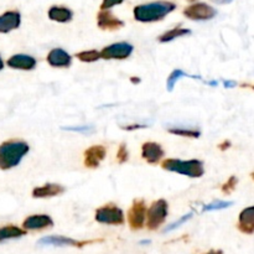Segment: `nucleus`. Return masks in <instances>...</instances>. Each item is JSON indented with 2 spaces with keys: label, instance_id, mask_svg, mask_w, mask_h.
<instances>
[{
  "label": "nucleus",
  "instance_id": "30",
  "mask_svg": "<svg viewBox=\"0 0 254 254\" xmlns=\"http://www.w3.org/2000/svg\"><path fill=\"white\" fill-rule=\"evenodd\" d=\"M123 1L124 0H103V2H102V5H101V9L108 10V9H111V7L116 6V5L122 4Z\"/></svg>",
  "mask_w": 254,
  "mask_h": 254
},
{
  "label": "nucleus",
  "instance_id": "37",
  "mask_svg": "<svg viewBox=\"0 0 254 254\" xmlns=\"http://www.w3.org/2000/svg\"><path fill=\"white\" fill-rule=\"evenodd\" d=\"M131 82H133V83H139V82H140V79L136 78V77H131Z\"/></svg>",
  "mask_w": 254,
  "mask_h": 254
},
{
  "label": "nucleus",
  "instance_id": "29",
  "mask_svg": "<svg viewBox=\"0 0 254 254\" xmlns=\"http://www.w3.org/2000/svg\"><path fill=\"white\" fill-rule=\"evenodd\" d=\"M62 129L69 131H82V133H92V131H94L92 127H64Z\"/></svg>",
  "mask_w": 254,
  "mask_h": 254
},
{
  "label": "nucleus",
  "instance_id": "35",
  "mask_svg": "<svg viewBox=\"0 0 254 254\" xmlns=\"http://www.w3.org/2000/svg\"><path fill=\"white\" fill-rule=\"evenodd\" d=\"M206 254H223V253L221 252V251H210V252Z\"/></svg>",
  "mask_w": 254,
  "mask_h": 254
},
{
  "label": "nucleus",
  "instance_id": "13",
  "mask_svg": "<svg viewBox=\"0 0 254 254\" xmlns=\"http://www.w3.org/2000/svg\"><path fill=\"white\" fill-rule=\"evenodd\" d=\"M97 22L102 30H109V31L119 30L124 26V22L121 19L116 17L111 11H107V10H102L99 12L97 16Z\"/></svg>",
  "mask_w": 254,
  "mask_h": 254
},
{
  "label": "nucleus",
  "instance_id": "33",
  "mask_svg": "<svg viewBox=\"0 0 254 254\" xmlns=\"http://www.w3.org/2000/svg\"><path fill=\"white\" fill-rule=\"evenodd\" d=\"M231 146V141H228V140H225L223 141V143H221L220 145H218V148H220V150H227L228 148H230Z\"/></svg>",
  "mask_w": 254,
  "mask_h": 254
},
{
  "label": "nucleus",
  "instance_id": "1",
  "mask_svg": "<svg viewBox=\"0 0 254 254\" xmlns=\"http://www.w3.org/2000/svg\"><path fill=\"white\" fill-rule=\"evenodd\" d=\"M29 145L25 141L10 140L0 145V168L7 170L19 165L25 155L29 153Z\"/></svg>",
  "mask_w": 254,
  "mask_h": 254
},
{
  "label": "nucleus",
  "instance_id": "38",
  "mask_svg": "<svg viewBox=\"0 0 254 254\" xmlns=\"http://www.w3.org/2000/svg\"><path fill=\"white\" fill-rule=\"evenodd\" d=\"M2 68H4V62H2L1 57H0V71H1Z\"/></svg>",
  "mask_w": 254,
  "mask_h": 254
},
{
  "label": "nucleus",
  "instance_id": "18",
  "mask_svg": "<svg viewBox=\"0 0 254 254\" xmlns=\"http://www.w3.org/2000/svg\"><path fill=\"white\" fill-rule=\"evenodd\" d=\"M64 192V188L57 184H46L44 186H37L32 190V196L35 198H46L61 195Z\"/></svg>",
  "mask_w": 254,
  "mask_h": 254
},
{
  "label": "nucleus",
  "instance_id": "23",
  "mask_svg": "<svg viewBox=\"0 0 254 254\" xmlns=\"http://www.w3.org/2000/svg\"><path fill=\"white\" fill-rule=\"evenodd\" d=\"M183 77H192L193 79H201L200 76H190V74H188L186 72H184L183 69L178 68V69H174L173 72H171V74L169 76L168 81H166V87H168V91L171 92L174 89V87H175L176 82L180 81Z\"/></svg>",
  "mask_w": 254,
  "mask_h": 254
},
{
  "label": "nucleus",
  "instance_id": "10",
  "mask_svg": "<svg viewBox=\"0 0 254 254\" xmlns=\"http://www.w3.org/2000/svg\"><path fill=\"white\" fill-rule=\"evenodd\" d=\"M107 150L103 145H93L84 151V166L89 169H97L104 160Z\"/></svg>",
  "mask_w": 254,
  "mask_h": 254
},
{
  "label": "nucleus",
  "instance_id": "25",
  "mask_svg": "<svg viewBox=\"0 0 254 254\" xmlns=\"http://www.w3.org/2000/svg\"><path fill=\"white\" fill-rule=\"evenodd\" d=\"M233 201H215L212 203H208V205L203 206L202 212H210V211H220V210H225V208L231 207L233 205Z\"/></svg>",
  "mask_w": 254,
  "mask_h": 254
},
{
  "label": "nucleus",
  "instance_id": "24",
  "mask_svg": "<svg viewBox=\"0 0 254 254\" xmlns=\"http://www.w3.org/2000/svg\"><path fill=\"white\" fill-rule=\"evenodd\" d=\"M76 57L82 62H96L99 59H102L101 52L96 51V50H89V51H82L76 54Z\"/></svg>",
  "mask_w": 254,
  "mask_h": 254
},
{
  "label": "nucleus",
  "instance_id": "31",
  "mask_svg": "<svg viewBox=\"0 0 254 254\" xmlns=\"http://www.w3.org/2000/svg\"><path fill=\"white\" fill-rule=\"evenodd\" d=\"M146 126H144V124H134V126H127V127H123V129H126V130H134V129H141V128H145Z\"/></svg>",
  "mask_w": 254,
  "mask_h": 254
},
{
  "label": "nucleus",
  "instance_id": "12",
  "mask_svg": "<svg viewBox=\"0 0 254 254\" xmlns=\"http://www.w3.org/2000/svg\"><path fill=\"white\" fill-rule=\"evenodd\" d=\"M47 62L50 66L59 67V68H67L71 66L72 57L68 52L62 49H52L47 55Z\"/></svg>",
  "mask_w": 254,
  "mask_h": 254
},
{
  "label": "nucleus",
  "instance_id": "9",
  "mask_svg": "<svg viewBox=\"0 0 254 254\" xmlns=\"http://www.w3.org/2000/svg\"><path fill=\"white\" fill-rule=\"evenodd\" d=\"M97 242V241H79L72 240V238L64 237V236H50V237H44L37 242V246H41V247H46V246H55V247H78L82 248L84 246L89 245V243Z\"/></svg>",
  "mask_w": 254,
  "mask_h": 254
},
{
  "label": "nucleus",
  "instance_id": "4",
  "mask_svg": "<svg viewBox=\"0 0 254 254\" xmlns=\"http://www.w3.org/2000/svg\"><path fill=\"white\" fill-rule=\"evenodd\" d=\"M168 202L165 200H158L151 203L146 212V227L155 231L165 222L168 217Z\"/></svg>",
  "mask_w": 254,
  "mask_h": 254
},
{
  "label": "nucleus",
  "instance_id": "2",
  "mask_svg": "<svg viewBox=\"0 0 254 254\" xmlns=\"http://www.w3.org/2000/svg\"><path fill=\"white\" fill-rule=\"evenodd\" d=\"M175 4L169 1H156L139 5L134 9V17L140 22H153L163 20L166 15L175 10Z\"/></svg>",
  "mask_w": 254,
  "mask_h": 254
},
{
  "label": "nucleus",
  "instance_id": "17",
  "mask_svg": "<svg viewBox=\"0 0 254 254\" xmlns=\"http://www.w3.org/2000/svg\"><path fill=\"white\" fill-rule=\"evenodd\" d=\"M21 22V16L17 11H6L0 15V32L6 34L17 29Z\"/></svg>",
  "mask_w": 254,
  "mask_h": 254
},
{
  "label": "nucleus",
  "instance_id": "5",
  "mask_svg": "<svg viewBox=\"0 0 254 254\" xmlns=\"http://www.w3.org/2000/svg\"><path fill=\"white\" fill-rule=\"evenodd\" d=\"M96 221L103 225L119 226L124 223L123 211L114 203L102 206L96 211Z\"/></svg>",
  "mask_w": 254,
  "mask_h": 254
},
{
  "label": "nucleus",
  "instance_id": "8",
  "mask_svg": "<svg viewBox=\"0 0 254 254\" xmlns=\"http://www.w3.org/2000/svg\"><path fill=\"white\" fill-rule=\"evenodd\" d=\"M184 15L186 17L191 20H211L217 15V11L213 9L212 6L207 4H203V2H197V4H193L191 6L186 7L184 10Z\"/></svg>",
  "mask_w": 254,
  "mask_h": 254
},
{
  "label": "nucleus",
  "instance_id": "27",
  "mask_svg": "<svg viewBox=\"0 0 254 254\" xmlns=\"http://www.w3.org/2000/svg\"><path fill=\"white\" fill-rule=\"evenodd\" d=\"M191 217H192V212L188 213V215H184L183 217L179 218L178 221H175V222L171 223L170 226H168V227H166L165 230H164V233H168V232H171V231L176 230V228H179V227H180V226H183L185 222H188L189 220H191Z\"/></svg>",
  "mask_w": 254,
  "mask_h": 254
},
{
  "label": "nucleus",
  "instance_id": "26",
  "mask_svg": "<svg viewBox=\"0 0 254 254\" xmlns=\"http://www.w3.org/2000/svg\"><path fill=\"white\" fill-rule=\"evenodd\" d=\"M237 184H238V179L236 178V176H231L230 179L227 180V183H225L222 185V192L225 193V195H230V193H232L233 191H235V189L237 188Z\"/></svg>",
  "mask_w": 254,
  "mask_h": 254
},
{
  "label": "nucleus",
  "instance_id": "34",
  "mask_svg": "<svg viewBox=\"0 0 254 254\" xmlns=\"http://www.w3.org/2000/svg\"><path fill=\"white\" fill-rule=\"evenodd\" d=\"M212 1L217 2V4H230V2H232L233 0H212Z\"/></svg>",
  "mask_w": 254,
  "mask_h": 254
},
{
  "label": "nucleus",
  "instance_id": "28",
  "mask_svg": "<svg viewBox=\"0 0 254 254\" xmlns=\"http://www.w3.org/2000/svg\"><path fill=\"white\" fill-rule=\"evenodd\" d=\"M129 159V153L128 150H127V146L126 144H121L118 148V153H117V160H118V163L123 164L126 163V161H128Z\"/></svg>",
  "mask_w": 254,
  "mask_h": 254
},
{
  "label": "nucleus",
  "instance_id": "19",
  "mask_svg": "<svg viewBox=\"0 0 254 254\" xmlns=\"http://www.w3.org/2000/svg\"><path fill=\"white\" fill-rule=\"evenodd\" d=\"M49 17L57 22H68L73 17V12L64 6H52L49 10Z\"/></svg>",
  "mask_w": 254,
  "mask_h": 254
},
{
  "label": "nucleus",
  "instance_id": "11",
  "mask_svg": "<svg viewBox=\"0 0 254 254\" xmlns=\"http://www.w3.org/2000/svg\"><path fill=\"white\" fill-rule=\"evenodd\" d=\"M165 155V151L161 148L160 144L148 141L141 146V158L149 164H158Z\"/></svg>",
  "mask_w": 254,
  "mask_h": 254
},
{
  "label": "nucleus",
  "instance_id": "14",
  "mask_svg": "<svg viewBox=\"0 0 254 254\" xmlns=\"http://www.w3.org/2000/svg\"><path fill=\"white\" fill-rule=\"evenodd\" d=\"M54 225V221L50 216L47 215H34L29 216L26 220L22 223V227L25 230L30 231H39V230H45L47 227H51Z\"/></svg>",
  "mask_w": 254,
  "mask_h": 254
},
{
  "label": "nucleus",
  "instance_id": "36",
  "mask_svg": "<svg viewBox=\"0 0 254 254\" xmlns=\"http://www.w3.org/2000/svg\"><path fill=\"white\" fill-rule=\"evenodd\" d=\"M207 84H210V86H218V82L217 81H210V82H207Z\"/></svg>",
  "mask_w": 254,
  "mask_h": 254
},
{
  "label": "nucleus",
  "instance_id": "7",
  "mask_svg": "<svg viewBox=\"0 0 254 254\" xmlns=\"http://www.w3.org/2000/svg\"><path fill=\"white\" fill-rule=\"evenodd\" d=\"M133 50V45L128 42H117L104 47L101 51V56L104 60H126L130 56Z\"/></svg>",
  "mask_w": 254,
  "mask_h": 254
},
{
  "label": "nucleus",
  "instance_id": "22",
  "mask_svg": "<svg viewBox=\"0 0 254 254\" xmlns=\"http://www.w3.org/2000/svg\"><path fill=\"white\" fill-rule=\"evenodd\" d=\"M191 30L183 29V27H175V29H171L169 31L164 32L160 37H159V41L160 42H169L173 41V40L178 39V37L186 36V35H190Z\"/></svg>",
  "mask_w": 254,
  "mask_h": 254
},
{
  "label": "nucleus",
  "instance_id": "32",
  "mask_svg": "<svg viewBox=\"0 0 254 254\" xmlns=\"http://www.w3.org/2000/svg\"><path fill=\"white\" fill-rule=\"evenodd\" d=\"M223 86H225L226 88H235V87L237 86V82H235V81H223Z\"/></svg>",
  "mask_w": 254,
  "mask_h": 254
},
{
  "label": "nucleus",
  "instance_id": "40",
  "mask_svg": "<svg viewBox=\"0 0 254 254\" xmlns=\"http://www.w3.org/2000/svg\"><path fill=\"white\" fill-rule=\"evenodd\" d=\"M191 1H192V0H191Z\"/></svg>",
  "mask_w": 254,
  "mask_h": 254
},
{
  "label": "nucleus",
  "instance_id": "39",
  "mask_svg": "<svg viewBox=\"0 0 254 254\" xmlns=\"http://www.w3.org/2000/svg\"><path fill=\"white\" fill-rule=\"evenodd\" d=\"M251 178H252V179H253V181H254V173L251 174Z\"/></svg>",
  "mask_w": 254,
  "mask_h": 254
},
{
  "label": "nucleus",
  "instance_id": "16",
  "mask_svg": "<svg viewBox=\"0 0 254 254\" xmlns=\"http://www.w3.org/2000/svg\"><path fill=\"white\" fill-rule=\"evenodd\" d=\"M7 66L15 69H25V71H30L34 69L36 66V60L29 55H14L7 60Z\"/></svg>",
  "mask_w": 254,
  "mask_h": 254
},
{
  "label": "nucleus",
  "instance_id": "3",
  "mask_svg": "<svg viewBox=\"0 0 254 254\" xmlns=\"http://www.w3.org/2000/svg\"><path fill=\"white\" fill-rule=\"evenodd\" d=\"M161 168L166 171L180 174L189 178H201L205 174L203 163L200 160H179V159H166L161 164Z\"/></svg>",
  "mask_w": 254,
  "mask_h": 254
},
{
  "label": "nucleus",
  "instance_id": "20",
  "mask_svg": "<svg viewBox=\"0 0 254 254\" xmlns=\"http://www.w3.org/2000/svg\"><path fill=\"white\" fill-rule=\"evenodd\" d=\"M25 231L21 228L16 227V226H5V227L0 228V242L6 240H12V238H19L25 235Z\"/></svg>",
  "mask_w": 254,
  "mask_h": 254
},
{
  "label": "nucleus",
  "instance_id": "21",
  "mask_svg": "<svg viewBox=\"0 0 254 254\" xmlns=\"http://www.w3.org/2000/svg\"><path fill=\"white\" fill-rule=\"evenodd\" d=\"M169 133L174 134V135L184 136V138H192L197 139L201 135V131L195 128H186V127H171L168 129Z\"/></svg>",
  "mask_w": 254,
  "mask_h": 254
},
{
  "label": "nucleus",
  "instance_id": "6",
  "mask_svg": "<svg viewBox=\"0 0 254 254\" xmlns=\"http://www.w3.org/2000/svg\"><path fill=\"white\" fill-rule=\"evenodd\" d=\"M146 206L144 200H135L128 211V222L133 231L141 230L146 220Z\"/></svg>",
  "mask_w": 254,
  "mask_h": 254
},
{
  "label": "nucleus",
  "instance_id": "15",
  "mask_svg": "<svg viewBox=\"0 0 254 254\" xmlns=\"http://www.w3.org/2000/svg\"><path fill=\"white\" fill-rule=\"evenodd\" d=\"M238 230L245 235L254 233V206L245 208L238 217Z\"/></svg>",
  "mask_w": 254,
  "mask_h": 254
}]
</instances>
